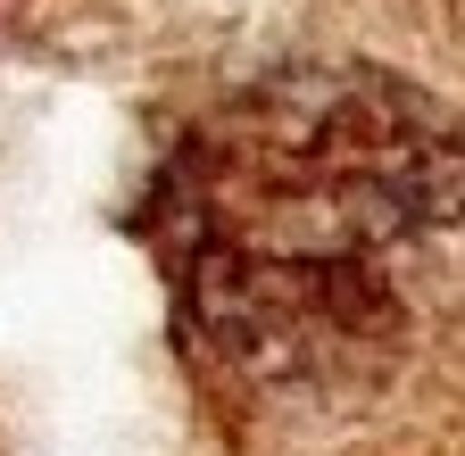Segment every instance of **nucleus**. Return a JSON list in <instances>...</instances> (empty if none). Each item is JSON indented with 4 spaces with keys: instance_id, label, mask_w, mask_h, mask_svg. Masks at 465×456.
<instances>
[{
    "instance_id": "nucleus-1",
    "label": "nucleus",
    "mask_w": 465,
    "mask_h": 456,
    "mask_svg": "<svg viewBox=\"0 0 465 456\" xmlns=\"http://www.w3.org/2000/svg\"><path fill=\"white\" fill-rule=\"evenodd\" d=\"M192 349L274 432L399 407L465 257V125L374 67L242 92L166 175Z\"/></svg>"
}]
</instances>
